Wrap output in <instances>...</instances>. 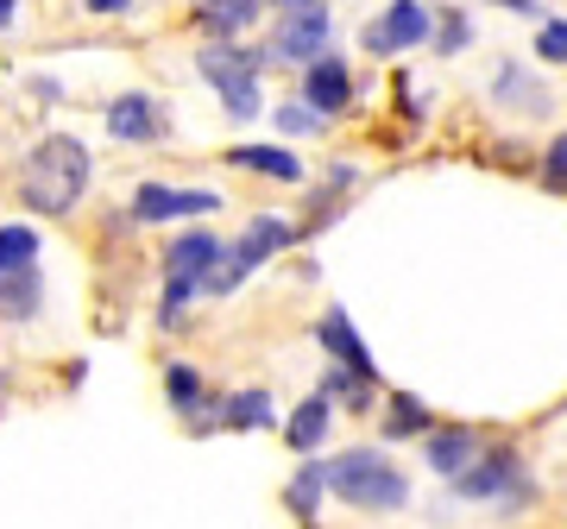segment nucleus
<instances>
[{"label":"nucleus","instance_id":"nucleus-1","mask_svg":"<svg viewBox=\"0 0 567 529\" xmlns=\"http://www.w3.org/2000/svg\"><path fill=\"white\" fill-rule=\"evenodd\" d=\"M95 177V158L76 133H44L32 152H25V170H20V196L32 215H70L76 196L89 189Z\"/></svg>","mask_w":567,"mask_h":529},{"label":"nucleus","instance_id":"nucleus-2","mask_svg":"<svg viewBox=\"0 0 567 529\" xmlns=\"http://www.w3.org/2000/svg\"><path fill=\"white\" fill-rule=\"evenodd\" d=\"M328 491L347 498L353 510H404L410 505V473L379 448H347L328 460Z\"/></svg>","mask_w":567,"mask_h":529},{"label":"nucleus","instance_id":"nucleus-3","mask_svg":"<svg viewBox=\"0 0 567 529\" xmlns=\"http://www.w3.org/2000/svg\"><path fill=\"white\" fill-rule=\"evenodd\" d=\"M290 240H297V234H290V227H284L278 215H259V221H252V227L240 234V240H234V246L221 252V264H215V278H208L203 290H215V297L240 290L246 278H252V264H265L271 252H278V246H290Z\"/></svg>","mask_w":567,"mask_h":529},{"label":"nucleus","instance_id":"nucleus-4","mask_svg":"<svg viewBox=\"0 0 567 529\" xmlns=\"http://www.w3.org/2000/svg\"><path fill=\"white\" fill-rule=\"evenodd\" d=\"M328 39H334V13H328V7H284L278 32H271V58L322 63L328 58Z\"/></svg>","mask_w":567,"mask_h":529},{"label":"nucleus","instance_id":"nucleus-5","mask_svg":"<svg viewBox=\"0 0 567 529\" xmlns=\"http://www.w3.org/2000/svg\"><path fill=\"white\" fill-rule=\"evenodd\" d=\"M215 189H171V184H140L133 189V221H183V215H215Z\"/></svg>","mask_w":567,"mask_h":529},{"label":"nucleus","instance_id":"nucleus-6","mask_svg":"<svg viewBox=\"0 0 567 529\" xmlns=\"http://www.w3.org/2000/svg\"><path fill=\"white\" fill-rule=\"evenodd\" d=\"M429 25H435V13H423V7H410V0H398V7H385L379 20L365 25L360 39H365V51H404V44H416V39H429Z\"/></svg>","mask_w":567,"mask_h":529},{"label":"nucleus","instance_id":"nucleus-7","mask_svg":"<svg viewBox=\"0 0 567 529\" xmlns=\"http://www.w3.org/2000/svg\"><path fill=\"white\" fill-rule=\"evenodd\" d=\"M164 264H171V278H183V284H208V278H215V264H221V240H215L208 227H189V234L171 240Z\"/></svg>","mask_w":567,"mask_h":529},{"label":"nucleus","instance_id":"nucleus-8","mask_svg":"<svg viewBox=\"0 0 567 529\" xmlns=\"http://www.w3.org/2000/svg\"><path fill=\"white\" fill-rule=\"evenodd\" d=\"M107 133L114 139H133V145H152L171 133V121H164V107L152 95H121V102L107 107Z\"/></svg>","mask_w":567,"mask_h":529},{"label":"nucleus","instance_id":"nucleus-9","mask_svg":"<svg viewBox=\"0 0 567 529\" xmlns=\"http://www.w3.org/2000/svg\"><path fill=\"white\" fill-rule=\"evenodd\" d=\"M316 334H322L328 360H334V366H341L347 378H372V372H379V366H372V353H365V341L353 334V322H347V309H328Z\"/></svg>","mask_w":567,"mask_h":529},{"label":"nucleus","instance_id":"nucleus-10","mask_svg":"<svg viewBox=\"0 0 567 529\" xmlns=\"http://www.w3.org/2000/svg\"><path fill=\"white\" fill-rule=\"evenodd\" d=\"M423 454H429V473L461 479V473L480 460V435H473V428H429V435H423Z\"/></svg>","mask_w":567,"mask_h":529},{"label":"nucleus","instance_id":"nucleus-11","mask_svg":"<svg viewBox=\"0 0 567 529\" xmlns=\"http://www.w3.org/2000/svg\"><path fill=\"white\" fill-rule=\"evenodd\" d=\"M303 95L309 107L322 114V121H334V114H347V95H353V82H347V63L328 51L322 63H309V76H303Z\"/></svg>","mask_w":567,"mask_h":529},{"label":"nucleus","instance_id":"nucleus-12","mask_svg":"<svg viewBox=\"0 0 567 529\" xmlns=\"http://www.w3.org/2000/svg\"><path fill=\"white\" fill-rule=\"evenodd\" d=\"M517 479H524L517 454H511V448H492V454H480V460H473V467H466L454 486H461L466 498H498V491H511Z\"/></svg>","mask_w":567,"mask_h":529},{"label":"nucleus","instance_id":"nucleus-13","mask_svg":"<svg viewBox=\"0 0 567 529\" xmlns=\"http://www.w3.org/2000/svg\"><path fill=\"white\" fill-rule=\"evenodd\" d=\"M227 164L259 170V177H278V184H303V164H297V152H284V145H234Z\"/></svg>","mask_w":567,"mask_h":529},{"label":"nucleus","instance_id":"nucleus-14","mask_svg":"<svg viewBox=\"0 0 567 529\" xmlns=\"http://www.w3.org/2000/svg\"><path fill=\"white\" fill-rule=\"evenodd\" d=\"M196 63H203V76L215 82V95H221V89H234V82H259V58H252V51H240V44H227V51H221V44H208Z\"/></svg>","mask_w":567,"mask_h":529},{"label":"nucleus","instance_id":"nucleus-15","mask_svg":"<svg viewBox=\"0 0 567 529\" xmlns=\"http://www.w3.org/2000/svg\"><path fill=\"white\" fill-rule=\"evenodd\" d=\"M39 303H44V278H39V264L0 284V315H7V322H32V315H39Z\"/></svg>","mask_w":567,"mask_h":529},{"label":"nucleus","instance_id":"nucleus-16","mask_svg":"<svg viewBox=\"0 0 567 529\" xmlns=\"http://www.w3.org/2000/svg\"><path fill=\"white\" fill-rule=\"evenodd\" d=\"M328 423H334V404L316 391V397H309V404L290 416V428H284V435H290V448L309 454V448H322V442H328Z\"/></svg>","mask_w":567,"mask_h":529},{"label":"nucleus","instance_id":"nucleus-17","mask_svg":"<svg viewBox=\"0 0 567 529\" xmlns=\"http://www.w3.org/2000/svg\"><path fill=\"white\" fill-rule=\"evenodd\" d=\"M39 264V234L32 227H0V284Z\"/></svg>","mask_w":567,"mask_h":529},{"label":"nucleus","instance_id":"nucleus-18","mask_svg":"<svg viewBox=\"0 0 567 529\" xmlns=\"http://www.w3.org/2000/svg\"><path fill=\"white\" fill-rule=\"evenodd\" d=\"M259 13H265V7H252V0H227V7H203V25L215 32V39H240Z\"/></svg>","mask_w":567,"mask_h":529},{"label":"nucleus","instance_id":"nucleus-19","mask_svg":"<svg viewBox=\"0 0 567 529\" xmlns=\"http://www.w3.org/2000/svg\"><path fill=\"white\" fill-rule=\"evenodd\" d=\"M278 416H271V397L265 391H234L227 397V428H271Z\"/></svg>","mask_w":567,"mask_h":529},{"label":"nucleus","instance_id":"nucleus-20","mask_svg":"<svg viewBox=\"0 0 567 529\" xmlns=\"http://www.w3.org/2000/svg\"><path fill=\"white\" fill-rule=\"evenodd\" d=\"M322 491H328V460H309V467L290 479V510H297V517H316Z\"/></svg>","mask_w":567,"mask_h":529},{"label":"nucleus","instance_id":"nucleus-21","mask_svg":"<svg viewBox=\"0 0 567 529\" xmlns=\"http://www.w3.org/2000/svg\"><path fill=\"white\" fill-rule=\"evenodd\" d=\"M385 435H429V409L416 404V397H410V391H398V397H391Z\"/></svg>","mask_w":567,"mask_h":529},{"label":"nucleus","instance_id":"nucleus-22","mask_svg":"<svg viewBox=\"0 0 567 529\" xmlns=\"http://www.w3.org/2000/svg\"><path fill=\"white\" fill-rule=\"evenodd\" d=\"M164 391H171V404H183V409H203V378H196V366H171L164 372Z\"/></svg>","mask_w":567,"mask_h":529},{"label":"nucleus","instance_id":"nucleus-23","mask_svg":"<svg viewBox=\"0 0 567 529\" xmlns=\"http://www.w3.org/2000/svg\"><path fill=\"white\" fill-rule=\"evenodd\" d=\"M271 121H278L284 133H297V139H303V133H322V126H328V121H322V114H316L309 102H290V107H278Z\"/></svg>","mask_w":567,"mask_h":529},{"label":"nucleus","instance_id":"nucleus-24","mask_svg":"<svg viewBox=\"0 0 567 529\" xmlns=\"http://www.w3.org/2000/svg\"><path fill=\"white\" fill-rule=\"evenodd\" d=\"M536 58H543V63H567V20H548V25H543Z\"/></svg>","mask_w":567,"mask_h":529},{"label":"nucleus","instance_id":"nucleus-25","mask_svg":"<svg viewBox=\"0 0 567 529\" xmlns=\"http://www.w3.org/2000/svg\"><path fill=\"white\" fill-rule=\"evenodd\" d=\"M548 184H567V133L548 145Z\"/></svg>","mask_w":567,"mask_h":529},{"label":"nucleus","instance_id":"nucleus-26","mask_svg":"<svg viewBox=\"0 0 567 529\" xmlns=\"http://www.w3.org/2000/svg\"><path fill=\"white\" fill-rule=\"evenodd\" d=\"M466 39V25H461V13H447V25H442V51H454V44Z\"/></svg>","mask_w":567,"mask_h":529},{"label":"nucleus","instance_id":"nucleus-27","mask_svg":"<svg viewBox=\"0 0 567 529\" xmlns=\"http://www.w3.org/2000/svg\"><path fill=\"white\" fill-rule=\"evenodd\" d=\"M7 25H13V7H7V0H0V32H7Z\"/></svg>","mask_w":567,"mask_h":529}]
</instances>
